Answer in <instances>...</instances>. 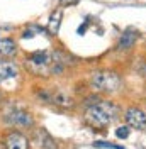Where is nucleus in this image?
<instances>
[{
	"label": "nucleus",
	"mask_w": 146,
	"mask_h": 149,
	"mask_svg": "<svg viewBox=\"0 0 146 149\" xmlns=\"http://www.w3.org/2000/svg\"><path fill=\"white\" fill-rule=\"evenodd\" d=\"M93 146H95V148H104V149H124V148H121V146L112 144V142H105V141H97Z\"/></svg>",
	"instance_id": "nucleus-14"
},
{
	"label": "nucleus",
	"mask_w": 146,
	"mask_h": 149,
	"mask_svg": "<svg viewBox=\"0 0 146 149\" xmlns=\"http://www.w3.org/2000/svg\"><path fill=\"white\" fill-rule=\"evenodd\" d=\"M0 102H2V95H0Z\"/></svg>",
	"instance_id": "nucleus-17"
},
{
	"label": "nucleus",
	"mask_w": 146,
	"mask_h": 149,
	"mask_svg": "<svg viewBox=\"0 0 146 149\" xmlns=\"http://www.w3.org/2000/svg\"><path fill=\"white\" fill-rule=\"evenodd\" d=\"M5 120L10 122L15 127H32L34 125V117L29 110H26L20 105H10L7 113H5Z\"/></svg>",
	"instance_id": "nucleus-5"
},
{
	"label": "nucleus",
	"mask_w": 146,
	"mask_h": 149,
	"mask_svg": "<svg viewBox=\"0 0 146 149\" xmlns=\"http://www.w3.org/2000/svg\"><path fill=\"white\" fill-rule=\"evenodd\" d=\"M4 146H5V149H29V141L22 132L14 129L5 134Z\"/></svg>",
	"instance_id": "nucleus-7"
},
{
	"label": "nucleus",
	"mask_w": 146,
	"mask_h": 149,
	"mask_svg": "<svg viewBox=\"0 0 146 149\" xmlns=\"http://www.w3.org/2000/svg\"><path fill=\"white\" fill-rule=\"evenodd\" d=\"M117 115H119V107L116 102H112V100H97L87 109L83 119H85V124H88L90 127L102 130L105 127H109L110 124L117 119Z\"/></svg>",
	"instance_id": "nucleus-2"
},
{
	"label": "nucleus",
	"mask_w": 146,
	"mask_h": 149,
	"mask_svg": "<svg viewBox=\"0 0 146 149\" xmlns=\"http://www.w3.org/2000/svg\"><path fill=\"white\" fill-rule=\"evenodd\" d=\"M124 119L128 122L129 127H134L138 130H146V112L138 109V107H131L126 110Z\"/></svg>",
	"instance_id": "nucleus-6"
},
{
	"label": "nucleus",
	"mask_w": 146,
	"mask_h": 149,
	"mask_svg": "<svg viewBox=\"0 0 146 149\" xmlns=\"http://www.w3.org/2000/svg\"><path fill=\"white\" fill-rule=\"evenodd\" d=\"M90 86L95 92L100 93H114L121 88V76L110 70L95 71L90 78Z\"/></svg>",
	"instance_id": "nucleus-3"
},
{
	"label": "nucleus",
	"mask_w": 146,
	"mask_h": 149,
	"mask_svg": "<svg viewBox=\"0 0 146 149\" xmlns=\"http://www.w3.org/2000/svg\"><path fill=\"white\" fill-rule=\"evenodd\" d=\"M138 36H139V32L134 31V29L124 31L121 34V37H119L117 44H116V49L117 51H129V49H133L134 44H136V41H138Z\"/></svg>",
	"instance_id": "nucleus-9"
},
{
	"label": "nucleus",
	"mask_w": 146,
	"mask_h": 149,
	"mask_svg": "<svg viewBox=\"0 0 146 149\" xmlns=\"http://www.w3.org/2000/svg\"><path fill=\"white\" fill-rule=\"evenodd\" d=\"M61 10L58 9L55 10L53 14H51V17H49V24H48V31L51 32V34H56L58 32V29H60V24H61Z\"/></svg>",
	"instance_id": "nucleus-12"
},
{
	"label": "nucleus",
	"mask_w": 146,
	"mask_h": 149,
	"mask_svg": "<svg viewBox=\"0 0 146 149\" xmlns=\"http://www.w3.org/2000/svg\"><path fill=\"white\" fill-rule=\"evenodd\" d=\"M0 149H5V146H4V142L0 141Z\"/></svg>",
	"instance_id": "nucleus-16"
},
{
	"label": "nucleus",
	"mask_w": 146,
	"mask_h": 149,
	"mask_svg": "<svg viewBox=\"0 0 146 149\" xmlns=\"http://www.w3.org/2000/svg\"><path fill=\"white\" fill-rule=\"evenodd\" d=\"M65 61L56 51H36L26 58V68L36 76H51L65 70Z\"/></svg>",
	"instance_id": "nucleus-1"
},
{
	"label": "nucleus",
	"mask_w": 146,
	"mask_h": 149,
	"mask_svg": "<svg viewBox=\"0 0 146 149\" xmlns=\"http://www.w3.org/2000/svg\"><path fill=\"white\" fill-rule=\"evenodd\" d=\"M78 0H61V3H70V5H75Z\"/></svg>",
	"instance_id": "nucleus-15"
},
{
	"label": "nucleus",
	"mask_w": 146,
	"mask_h": 149,
	"mask_svg": "<svg viewBox=\"0 0 146 149\" xmlns=\"http://www.w3.org/2000/svg\"><path fill=\"white\" fill-rule=\"evenodd\" d=\"M17 54V44L10 37H2L0 39V58H12Z\"/></svg>",
	"instance_id": "nucleus-11"
},
{
	"label": "nucleus",
	"mask_w": 146,
	"mask_h": 149,
	"mask_svg": "<svg viewBox=\"0 0 146 149\" xmlns=\"http://www.w3.org/2000/svg\"><path fill=\"white\" fill-rule=\"evenodd\" d=\"M32 139H34V142H36L39 148H43V149H56L55 139L51 137V134H49L46 129H36L34 130Z\"/></svg>",
	"instance_id": "nucleus-10"
},
{
	"label": "nucleus",
	"mask_w": 146,
	"mask_h": 149,
	"mask_svg": "<svg viewBox=\"0 0 146 149\" xmlns=\"http://www.w3.org/2000/svg\"><path fill=\"white\" fill-rule=\"evenodd\" d=\"M116 136H117V139H126L129 136V127L128 125H119L116 129Z\"/></svg>",
	"instance_id": "nucleus-13"
},
{
	"label": "nucleus",
	"mask_w": 146,
	"mask_h": 149,
	"mask_svg": "<svg viewBox=\"0 0 146 149\" xmlns=\"http://www.w3.org/2000/svg\"><path fill=\"white\" fill-rule=\"evenodd\" d=\"M36 93L39 100H43L46 103H53V105L61 107V109H73L75 107L73 97L63 88H53V90L41 88V90H36Z\"/></svg>",
	"instance_id": "nucleus-4"
},
{
	"label": "nucleus",
	"mask_w": 146,
	"mask_h": 149,
	"mask_svg": "<svg viewBox=\"0 0 146 149\" xmlns=\"http://www.w3.org/2000/svg\"><path fill=\"white\" fill-rule=\"evenodd\" d=\"M19 76V66L14 61L0 59V85H5L10 80H15Z\"/></svg>",
	"instance_id": "nucleus-8"
}]
</instances>
